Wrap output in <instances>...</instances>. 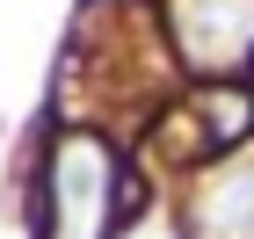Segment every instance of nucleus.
<instances>
[{
  "instance_id": "7ed1b4c3",
  "label": "nucleus",
  "mask_w": 254,
  "mask_h": 239,
  "mask_svg": "<svg viewBox=\"0 0 254 239\" xmlns=\"http://www.w3.org/2000/svg\"><path fill=\"white\" fill-rule=\"evenodd\" d=\"M196 239H254V145H240L233 159H218L189 196Z\"/></svg>"
},
{
  "instance_id": "f03ea898",
  "label": "nucleus",
  "mask_w": 254,
  "mask_h": 239,
  "mask_svg": "<svg viewBox=\"0 0 254 239\" xmlns=\"http://www.w3.org/2000/svg\"><path fill=\"white\" fill-rule=\"evenodd\" d=\"M175 37L196 73H240L254 58V0H175Z\"/></svg>"
},
{
  "instance_id": "20e7f679",
  "label": "nucleus",
  "mask_w": 254,
  "mask_h": 239,
  "mask_svg": "<svg viewBox=\"0 0 254 239\" xmlns=\"http://www.w3.org/2000/svg\"><path fill=\"white\" fill-rule=\"evenodd\" d=\"M124 239H175V232H153V225H145V232H124Z\"/></svg>"
},
{
  "instance_id": "f257e3e1",
  "label": "nucleus",
  "mask_w": 254,
  "mask_h": 239,
  "mask_svg": "<svg viewBox=\"0 0 254 239\" xmlns=\"http://www.w3.org/2000/svg\"><path fill=\"white\" fill-rule=\"evenodd\" d=\"M109 189H117V159L95 138H65L51 152V239H102L109 218Z\"/></svg>"
}]
</instances>
